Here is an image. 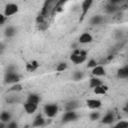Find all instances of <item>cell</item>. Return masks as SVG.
<instances>
[{"mask_svg": "<svg viewBox=\"0 0 128 128\" xmlns=\"http://www.w3.org/2000/svg\"><path fill=\"white\" fill-rule=\"evenodd\" d=\"M86 57H87V52L85 50L75 49L70 56V60L75 64H81L86 60Z\"/></svg>", "mask_w": 128, "mask_h": 128, "instance_id": "6da1fadb", "label": "cell"}, {"mask_svg": "<svg viewBox=\"0 0 128 128\" xmlns=\"http://www.w3.org/2000/svg\"><path fill=\"white\" fill-rule=\"evenodd\" d=\"M19 80H20V76L16 73L15 70H11L9 68L6 71V73L4 75V81H5V83H7V84H14V83L19 82Z\"/></svg>", "mask_w": 128, "mask_h": 128, "instance_id": "7a4b0ae2", "label": "cell"}, {"mask_svg": "<svg viewBox=\"0 0 128 128\" xmlns=\"http://www.w3.org/2000/svg\"><path fill=\"white\" fill-rule=\"evenodd\" d=\"M58 110H59V108H58L57 104H54V103L46 104V105L44 106V113H45V115H46L47 117H49V118L54 117V116L58 113Z\"/></svg>", "mask_w": 128, "mask_h": 128, "instance_id": "3957f363", "label": "cell"}, {"mask_svg": "<svg viewBox=\"0 0 128 128\" xmlns=\"http://www.w3.org/2000/svg\"><path fill=\"white\" fill-rule=\"evenodd\" d=\"M19 8H18V5L15 4V3H8L6 6H5V9H4V15L5 17H10L14 14H16L18 12Z\"/></svg>", "mask_w": 128, "mask_h": 128, "instance_id": "277c9868", "label": "cell"}, {"mask_svg": "<svg viewBox=\"0 0 128 128\" xmlns=\"http://www.w3.org/2000/svg\"><path fill=\"white\" fill-rule=\"evenodd\" d=\"M93 4V0H83L82 4H81V17H80V21H83V19L85 18L86 14L88 13L89 9L91 8Z\"/></svg>", "mask_w": 128, "mask_h": 128, "instance_id": "5b68a950", "label": "cell"}, {"mask_svg": "<svg viewBox=\"0 0 128 128\" xmlns=\"http://www.w3.org/2000/svg\"><path fill=\"white\" fill-rule=\"evenodd\" d=\"M77 118H78V114L74 110H69V111H66L64 113V115L62 117V121L64 123H68V122L75 121Z\"/></svg>", "mask_w": 128, "mask_h": 128, "instance_id": "8992f818", "label": "cell"}, {"mask_svg": "<svg viewBox=\"0 0 128 128\" xmlns=\"http://www.w3.org/2000/svg\"><path fill=\"white\" fill-rule=\"evenodd\" d=\"M78 41H79V43H81V44H88V43H91V42L93 41V37H92V35H91L90 33L84 32V33H82V34L80 35Z\"/></svg>", "mask_w": 128, "mask_h": 128, "instance_id": "52a82bcc", "label": "cell"}, {"mask_svg": "<svg viewBox=\"0 0 128 128\" xmlns=\"http://www.w3.org/2000/svg\"><path fill=\"white\" fill-rule=\"evenodd\" d=\"M86 104L90 109H98L101 107L102 102L99 99H88L86 101Z\"/></svg>", "mask_w": 128, "mask_h": 128, "instance_id": "ba28073f", "label": "cell"}, {"mask_svg": "<svg viewBox=\"0 0 128 128\" xmlns=\"http://www.w3.org/2000/svg\"><path fill=\"white\" fill-rule=\"evenodd\" d=\"M114 121H115V115H114V113L112 111H109L104 115V117L102 118L101 122L103 124H112Z\"/></svg>", "mask_w": 128, "mask_h": 128, "instance_id": "9c48e42d", "label": "cell"}, {"mask_svg": "<svg viewBox=\"0 0 128 128\" xmlns=\"http://www.w3.org/2000/svg\"><path fill=\"white\" fill-rule=\"evenodd\" d=\"M92 75L96 76V77H100V76H104L105 75V69L103 66L101 65H96L95 67L92 68Z\"/></svg>", "mask_w": 128, "mask_h": 128, "instance_id": "30bf717a", "label": "cell"}, {"mask_svg": "<svg viewBox=\"0 0 128 128\" xmlns=\"http://www.w3.org/2000/svg\"><path fill=\"white\" fill-rule=\"evenodd\" d=\"M37 107H38V104H34L30 102H26L24 104V109L27 114H33L37 110Z\"/></svg>", "mask_w": 128, "mask_h": 128, "instance_id": "8fae6325", "label": "cell"}, {"mask_svg": "<svg viewBox=\"0 0 128 128\" xmlns=\"http://www.w3.org/2000/svg\"><path fill=\"white\" fill-rule=\"evenodd\" d=\"M39 66H40V64H39L38 61L32 60V61H30V62H28V63L26 64V70H27L28 72H34L35 70L38 69Z\"/></svg>", "mask_w": 128, "mask_h": 128, "instance_id": "7c38bea8", "label": "cell"}, {"mask_svg": "<svg viewBox=\"0 0 128 128\" xmlns=\"http://www.w3.org/2000/svg\"><path fill=\"white\" fill-rule=\"evenodd\" d=\"M45 125V119L42 117V115L38 114L34 120H33V123H32V126L33 127H41V126H44Z\"/></svg>", "mask_w": 128, "mask_h": 128, "instance_id": "4fadbf2b", "label": "cell"}, {"mask_svg": "<svg viewBox=\"0 0 128 128\" xmlns=\"http://www.w3.org/2000/svg\"><path fill=\"white\" fill-rule=\"evenodd\" d=\"M107 90H108V86H106L104 84H101V85L96 86V87L93 88L94 93L97 94V95H104L107 92Z\"/></svg>", "mask_w": 128, "mask_h": 128, "instance_id": "5bb4252c", "label": "cell"}, {"mask_svg": "<svg viewBox=\"0 0 128 128\" xmlns=\"http://www.w3.org/2000/svg\"><path fill=\"white\" fill-rule=\"evenodd\" d=\"M12 115L9 111H2L0 113V121L4 122V123H8L9 121H11Z\"/></svg>", "mask_w": 128, "mask_h": 128, "instance_id": "9a60e30c", "label": "cell"}, {"mask_svg": "<svg viewBox=\"0 0 128 128\" xmlns=\"http://www.w3.org/2000/svg\"><path fill=\"white\" fill-rule=\"evenodd\" d=\"M41 98L38 94L36 93H32V94H29L28 97H27V101L26 102H30V103H34V104H38L40 102Z\"/></svg>", "mask_w": 128, "mask_h": 128, "instance_id": "2e32d148", "label": "cell"}, {"mask_svg": "<svg viewBox=\"0 0 128 128\" xmlns=\"http://www.w3.org/2000/svg\"><path fill=\"white\" fill-rule=\"evenodd\" d=\"M117 77L118 78H127L128 77V66H124L122 68H120L118 71H117Z\"/></svg>", "mask_w": 128, "mask_h": 128, "instance_id": "e0dca14e", "label": "cell"}, {"mask_svg": "<svg viewBox=\"0 0 128 128\" xmlns=\"http://www.w3.org/2000/svg\"><path fill=\"white\" fill-rule=\"evenodd\" d=\"M16 33H17V30H16V28H15V27H13V26H8V27L5 29V31H4L5 36H6V37H8V38L15 36V35H16Z\"/></svg>", "mask_w": 128, "mask_h": 128, "instance_id": "ac0fdd59", "label": "cell"}, {"mask_svg": "<svg viewBox=\"0 0 128 128\" xmlns=\"http://www.w3.org/2000/svg\"><path fill=\"white\" fill-rule=\"evenodd\" d=\"M101 84H103L102 81H101L99 78H97L96 76L92 77V78L90 79V81H89V87H90V88H94V87L99 86V85H101Z\"/></svg>", "mask_w": 128, "mask_h": 128, "instance_id": "d6986e66", "label": "cell"}, {"mask_svg": "<svg viewBox=\"0 0 128 128\" xmlns=\"http://www.w3.org/2000/svg\"><path fill=\"white\" fill-rule=\"evenodd\" d=\"M78 106H79L78 102L72 100V101H69V102L66 103V105H65V109H66V111H69V110H75L76 108H78Z\"/></svg>", "mask_w": 128, "mask_h": 128, "instance_id": "ffe728a7", "label": "cell"}, {"mask_svg": "<svg viewBox=\"0 0 128 128\" xmlns=\"http://www.w3.org/2000/svg\"><path fill=\"white\" fill-rule=\"evenodd\" d=\"M103 21V17L101 15H96V16H93L90 20V24L91 25H99L101 24Z\"/></svg>", "mask_w": 128, "mask_h": 128, "instance_id": "44dd1931", "label": "cell"}, {"mask_svg": "<svg viewBox=\"0 0 128 128\" xmlns=\"http://www.w3.org/2000/svg\"><path fill=\"white\" fill-rule=\"evenodd\" d=\"M117 10H118V7H117L116 4L109 3V4L106 5V7H105V11H106L107 13H114V12H116Z\"/></svg>", "mask_w": 128, "mask_h": 128, "instance_id": "7402d4cb", "label": "cell"}, {"mask_svg": "<svg viewBox=\"0 0 128 128\" xmlns=\"http://www.w3.org/2000/svg\"><path fill=\"white\" fill-rule=\"evenodd\" d=\"M67 67H68V65H67L66 62H61V63H59V64L57 65L56 71H57V72H63L64 70L67 69Z\"/></svg>", "mask_w": 128, "mask_h": 128, "instance_id": "603a6c76", "label": "cell"}, {"mask_svg": "<svg viewBox=\"0 0 128 128\" xmlns=\"http://www.w3.org/2000/svg\"><path fill=\"white\" fill-rule=\"evenodd\" d=\"M21 90H22V85L19 84L18 82L17 83H14L10 87V91H12V92H18V91H21Z\"/></svg>", "mask_w": 128, "mask_h": 128, "instance_id": "cb8c5ba5", "label": "cell"}, {"mask_svg": "<svg viewBox=\"0 0 128 128\" xmlns=\"http://www.w3.org/2000/svg\"><path fill=\"white\" fill-rule=\"evenodd\" d=\"M72 77H73V79H74L75 81H79V80H81V79L83 78V73H82L81 71H75V72L73 73Z\"/></svg>", "mask_w": 128, "mask_h": 128, "instance_id": "d4e9b609", "label": "cell"}, {"mask_svg": "<svg viewBox=\"0 0 128 128\" xmlns=\"http://www.w3.org/2000/svg\"><path fill=\"white\" fill-rule=\"evenodd\" d=\"M89 117H90V120H92V121L98 120L100 118V113L99 112H92V113H90Z\"/></svg>", "mask_w": 128, "mask_h": 128, "instance_id": "484cf974", "label": "cell"}, {"mask_svg": "<svg viewBox=\"0 0 128 128\" xmlns=\"http://www.w3.org/2000/svg\"><path fill=\"white\" fill-rule=\"evenodd\" d=\"M96 65H98V62H97L96 60H94V59H90V60L88 61V63H87V67H88V68H93V67H95Z\"/></svg>", "mask_w": 128, "mask_h": 128, "instance_id": "4316f807", "label": "cell"}, {"mask_svg": "<svg viewBox=\"0 0 128 128\" xmlns=\"http://www.w3.org/2000/svg\"><path fill=\"white\" fill-rule=\"evenodd\" d=\"M116 127H120V128H126L128 127V122L127 121H120L116 124Z\"/></svg>", "mask_w": 128, "mask_h": 128, "instance_id": "83f0119b", "label": "cell"}, {"mask_svg": "<svg viewBox=\"0 0 128 128\" xmlns=\"http://www.w3.org/2000/svg\"><path fill=\"white\" fill-rule=\"evenodd\" d=\"M45 21V17L42 15V14H39L37 17H36V23L37 24H40V23H42V22H44Z\"/></svg>", "mask_w": 128, "mask_h": 128, "instance_id": "f1b7e54d", "label": "cell"}, {"mask_svg": "<svg viewBox=\"0 0 128 128\" xmlns=\"http://www.w3.org/2000/svg\"><path fill=\"white\" fill-rule=\"evenodd\" d=\"M8 128H17V123L16 122H14V121H9L8 123H7V125H6Z\"/></svg>", "mask_w": 128, "mask_h": 128, "instance_id": "f546056e", "label": "cell"}, {"mask_svg": "<svg viewBox=\"0 0 128 128\" xmlns=\"http://www.w3.org/2000/svg\"><path fill=\"white\" fill-rule=\"evenodd\" d=\"M39 25V29L40 30H46V28L48 27V24L44 21V22H42V23H40V24H38Z\"/></svg>", "mask_w": 128, "mask_h": 128, "instance_id": "4dcf8cb0", "label": "cell"}, {"mask_svg": "<svg viewBox=\"0 0 128 128\" xmlns=\"http://www.w3.org/2000/svg\"><path fill=\"white\" fill-rule=\"evenodd\" d=\"M5 20H6V17H5V15L0 13V26H2V25L4 24Z\"/></svg>", "mask_w": 128, "mask_h": 128, "instance_id": "1f68e13d", "label": "cell"}, {"mask_svg": "<svg viewBox=\"0 0 128 128\" xmlns=\"http://www.w3.org/2000/svg\"><path fill=\"white\" fill-rule=\"evenodd\" d=\"M122 1H124V0H110V3H112V4H118V3L122 2Z\"/></svg>", "mask_w": 128, "mask_h": 128, "instance_id": "d6a6232c", "label": "cell"}]
</instances>
